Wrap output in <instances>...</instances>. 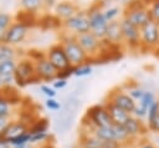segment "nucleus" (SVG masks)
I'll return each instance as SVG.
<instances>
[{
  "mask_svg": "<svg viewBox=\"0 0 159 148\" xmlns=\"http://www.w3.org/2000/svg\"><path fill=\"white\" fill-rule=\"evenodd\" d=\"M109 102H112L114 106L122 108L123 111H125L129 114H133L135 107H137V102L124 91L122 90H113L109 92L108 95V99Z\"/></svg>",
  "mask_w": 159,
  "mask_h": 148,
  "instance_id": "10",
  "label": "nucleus"
},
{
  "mask_svg": "<svg viewBox=\"0 0 159 148\" xmlns=\"http://www.w3.org/2000/svg\"><path fill=\"white\" fill-rule=\"evenodd\" d=\"M104 39H107L108 41H111L113 44L123 45V35H122V29H120V21L119 20H114V21L108 22Z\"/></svg>",
  "mask_w": 159,
  "mask_h": 148,
  "instance_id": "18",
  "label": "nucleus"
},
{
  "mask_svg": "<svg viewBox=\"0 0 159 148\" xmlns=\"http://www.w3.org/2000/svg\"><path fill=\"white\" fill-rule=\"evenodd\" d=\"M14 21L20 22L22 25H25L27 29L34 27L39 24V15L35 12H30V11H25V10H19L16 12V15L14 16Z\"/></svg>",
  "mask_w": 159,
  "mask_h": 148,
  "instance_id": "20",
  "label": "nucleus"
},
{
  "mask_svg": "<svg viewBox=\"0 0 159 148\" xmlns=\"http://www.w3.org/2000/svg\"><path fill=\"white\" fill-rule=\"evenodd\" d=\"M158 101H159V99H158Z\"/></svg>",
  "mask_w": 159,
  "mask_h": 148,
  "instance_id": "53",
  "label": "nucleus"
},
{
  "mask_svg": "<svg viewBox=\"0 0 159 148\" xmlns=\"http://www.w3.org/2000/svg\"><path fill=\"white\" fill-rule=\"evenodd\" d=\"M26 57H29L30 60H32L34 62H36V61H39V60H41V58L46 57V52H43V51H41V50L31 49V50H29V51H27Z\"/></svg>",
  "mask_w": 159,
  "mask_h": 148,
  "instance_id": "36",
  "label": "nucleus"
},
{
  "mask_svg": "<svg viewBox=\"0 0 159 148\" xmlns=\"http://www.w3.org/2000/svg\"><path fill=\"white\" fill-rule=\"evenodd\" d=\"M39 148H56L51 142H46V143H43V144H40V147Z\"/></svg>",
  "mask_w": 159,
  "mask_h": 148,
  "instance_id": "45",
  "label": "nucleus"
},
{
  "mask_svg": "<svg viewBox=\"0 0 159 148\" xmlns=\"http://www.w3.org/2000/svg\"><path fill=\"white\" fill-rule=\"evenodd\" d=\"M50 127V121L46 117L39 116L30 126H29V133H41V132H47Z\"/></svg>",
  "mask_w": 159,
  "mask_h": 148,
  "instance_id": "23",
  "label": "nucleus"
},
{
  "mask_svg": "<svg viewBox=\"0 0 159 148\" xmlns=\"http://www.w3.org/2000/svg\"><path fill=\"white\" fill-rule=\"evenodd\" d=\"M63 30L70 31L73 35H81L89 31V21L86 10H81L72 17L63 21Z\"/></svg>",
  "mask_w": 159,
  "mask_h": 148,
  "instance_id": "6",
  "label": "nucleus"
},
{
  "mask_svg": "<svg viewBox=\"0 0 159 148\" xmlns=\"http://www.w3.org/2000/svg\"><path fill=\"white\" fill-rule=\"evenodd\" d=\"M137 148H158V147H157L154 143L149 142V141H142V142L138 144Z\"/></svg>",
  "mask_w": 159,
  "mask_h": 148,
  "instance_id": "43",
  "label": "nucleus"
},
{
  "mask_svg": "<svg viewBox=\"0 0 159 148\" xmlns=\"http://www.w3.org/2000/svg\"><path fill=\"white\" fill-rule=\"evenodd\" d=\"M142 1H143V2H145V4H147V5L149 6V5H150V4H152V2L154 1V0H142Z\"/></svg>",
  "mask_w": 159,
  "mask_h": 148,
  "instance_id": "49",
  "label": "nucleus"
},
{
  "mask_svg": "<svg viewBox=\"0 0 159 148\" xmlns=\"http://www.w3.org/2000/svg\"><path fill=\"white\" fill-rule=\"evenodd\" d=\"M39 26H41L43 30H56V29H63V21L60 20L55 14H43L39 17Z\"/></svg>",
  "mask_w": 159,
  "mask_h": 148,
  "instance_id": "19",
  "label": "nucleus"
},
{
  "mask_svg": "<svg viewBox=\"0 0 159 148\" xmlns=\"http://www.w3.org/2000/svg\"><path fill=\"white\" fill-rule=\"evenodd\" d=\"M78 11H80V7L73 0H60L53 7V14L62 21L72 17Z\"/></svg>",
  "mask_w": 159,
  "mask_h": 148,
  "instance_id": "14",
  "label": "nucleus"
},
{
  "mask_svg": "<svg viewBox=\"0 0 159 148\" xmlns=\"http://www.w3.org/2000/svg\"><path fill=\"white\" fill-rule=\"evenodd\" d=\"M0 148H11L9 143H5V142H1L0 141Z\"/></svg>",
  "mask_w": 159,
  "mask_h": 148,
  "instance_id": "48",
  "label": "nucleus"
},
{
  "mask_svg": "<svg viewBox=\"0 0 159 148\" xmlns=\"http://www.w3.org/2000/svg\"><path fill=\"white\" fill-rule=\"evenodd\" d=\"M14 22V16L1 11L0 12V34L4 35V32L11 26V24Z\"/></svg>",
  "mask_w": 159,
  "mask_h": 148,
  "instance_id": "29",
  "label": "nucleus"
},
{
  "mask_svg": "<svg viewBox=\"0 0 159 148\" xmlns=\"http://www.w3.org/2000/svg\"><path fill=\"white\" fill-rule=\"evenodd\" d=\"M20 5L22 10L35 14H39V11L43 10L42 0H20Z\"/></svg>",
  "mask_w": 159,
  "mask_h": 148,
  "instance_id": "25",
  "label": "nucleus"
},
{
  "mask_svg": "<svg viewBox=\"0 0 159 148\" xmlns=\"http://www.w3.org/2000/svg\"><path fill=\"white\" fill-rule=\"evenodd\" d=\"M35 71L36 76L41 80V82H52L57 78L58 73V70L46 57L35 62Z\"/></svg>",
  "mask_w": 159,
  "mask_h": 148,
  "instance_id": "11",
  "label": "nucleus"
},
{
  "mask_svg": "<svg viewBox=\"0 0 159 148\" xmlns=\"http://www.w3.org/2000/svg\"><path fill=\"white\" fill-rule=\"evenodd\" d=\"M56 91L57 90H62L67 86V80H62V78H56L55 81H52V85H51Z\"/></svg>",
  "mask_w": 159,
  "mask_h": 148,
  "instance_id": "41",
  "label": "nucleus"
},
{
  "mask_svg": "<svg viewBox=\"0 0 159 148\" xmlns=\"http://www.w3.org/2000/svg\"><path fill=\"white\" fill-rule=\"evenodd\" d=\"M40 91L47 97V98H55L56 97V90L52 87V86H50V85H41L40 86Z\"/></svg>",
  "mask_w": 159,
  "mask_h": 148,
  "instance_id": "39",
  "label": "nucleus"
},
{
  "mask_svg": "<svg viewBox=\"0 0 159 148\" xmlns=\"http://www.w3.org/2000/svg\"><path fill=\"white\" fill-rule=\"evenodd\" d=\"M158 27H159V21H158Z\"/></svg>",
  "mask_w": 159,
  "mask_h": 148,
  "instance_id": "52",
  "label": "nucleus"
},
{
  "mask_svg": "<svg viewBox=\"0 0 159 148\" xmlns=\"http://www.w3.org/2000/svg\"><path fill=\"white\" fill-rule=\"evenodd\" d=\"M119 21H120V29H122V35H123V46H125L127 49L132 51L140 50L142 42H140L139 27L133 25L128 19L123 16Z\"/></svg>",
  "mask_w": 159,
  "mask_h": 148,
  "instance_id": "4",
  "label": "nucleus"
},
{
  "mask_svg": "<svg viewBox=\"0 0 159 148\" xmlns=\"http://www.w3.org/2000/svg\"><path fill=\"white\" fill-rule=\"evenodd\" d=\"M103 141L96 137L94 134H88V136H80V142L78 146L82 148H103Z\"/></svg>",
  "mask_w": 159,
  "mask_h": 148,
  "instance_id": "22",
  "label": "nucleus"
},
{
  "mask_svg": "<svg viewBox=\"0 0 159 148\" xmlns=\"http://www.w3.org/2000/svg\"><path fill=\"white\" fill-rule=\"evenodd\" d=\"M60 42L63 45V49H65V52H66L67 58L70 61V65L80 66V65L86 63L88 61L89 56L77 42L76 35H73V34L70 35V32H68L67 36H62Z\"/></svg>",
  "mask_w": 159,
  "mask_h": 148,
  "instance_id": "3",
  "label": "nucleus"
},
{
  "mask_svg": "<svg viewBox=\"0 0 159 148\" xmlns=\"http://www.w3.org/2000/svg\"><path fill=\"white\" fill-rule=\"evenodd\" d=\"M148 7H149V11H150L152 19L158 22L159 21V0H154Z\"/></svg>",
  "mask_w": 159,
  "mask_h": 148,
  "instance_id": "38",
  "label": "nucleus"
},
{
  "mask_svg": "<svg viewBox=\"0 0 159 148\" xmlns=\"http://www.w3.org/2000/svg\"><path fill=\"white\" fill-rule=\"evenodd\" d=\"M123 127L125 128V131L128 132V134L133 138V139H137V138H140L142 136H145L147 132H148V127L147 124H144L142 122V119L134 117V116H130L127 122L123 124Z\"/></svg>",
  "mask_w": 159,
  "mask_h": 148,
  "instance_id": "16",
  "label": "nucleus"
},
{
  "mask_svg": "<svg viewBox=\"0 0 159 148\" xmlns=\"http://www.w3.org/2000/svg\"><path fill=\"white\" fill-rule=\"evenodd\" d=\"M11 148H34L31 143H27V144H24V146H17V147H11Z\"/></svg>",
  "mask_w": 159,
  "mask_h": 148,
  "instance_id": "47",
  "label": "nucleus"
},
{
  "mask_svg": "<svg viewBox=\"0 0 159 148\" xmlns=\"http://www.w3.org/2000/svg\"><path fill=\"white\" fill-rule=\"evenodd\" d=\"M88 21H89V31L93 32L99 40L104 39L106 30L108 26V21L103 14V6L101 1H96L88 6L86 10Z\"/></svg>",
  "mask_w": 159,
  "mask_h": 148,
  "instance_id": "2",
  "label": "nucleus"
},
{
  "mask_svg": "<svg viewBox=\"0 0 159 148\" xmlns=\"http://www.w3.org/2000/svg\"><path fill=\"white\" fill-rule=\"evenodd\" d=\"M46 58L58 70H63L70 66V61L67 58V55L65 52L63 45L61 42H56L51 45L46 51Z\"/></svg>",
  "mask_w": 159,
  "mask_h": 148,
  "instance_id": "9",
  "label": "nucleus"
},
{
  "mask_svg": "<svg viewBox=\"0 0 159 148\" xmlns=\"http://www.w3.org/2000/svg\"><path fill=\"white\" fill-rule=\"evenodd\" d=\"M17 61L12 60H1L0 61V76H14Z\"/></svg>",
  "mask_w": 159,
  "mask_h": 148,
  "instance_id": "26",
  "label": "nucleus"
},
{
  "mask_svg": "<svg viewBox=\"0 0 159 148\" xmlns=\"http://www.w3.org/2000/svg\"><path fill=\"white\" fill-rule=\"evenodd\" d=\"M139 31H140V42H142L139 51L154 50L159 47V27L157 21L150 20L144 26H142Z\"/></svg>",
  "mask_w": 159,
  "mask_h": 148,
  "instance_id": "5",
  "label": "nucleus"
},
{
  "mask_svg": "<svg viewBox=\"0 0 159 148\" xmlns=\"http://www.w3.org/2000/svg\"><path fill=\"white\" fill-rule=\"evenodd\" d=\"M114 1H116V2H118V4H120L122 6H125V5H127V4H129L132 0H114Z\"/></svg>",
  "mask_w": 159,
  "mask_h": 148,
  "instance_id": "46",
  "label": "nucleus"
},
{
  "mask_svg": "<svg viewBox=\"0 0 159 148\" xmlns=\"http://www.w3.org/2000/svg\"><path fill=\"white\" fill-rule=\"evenodd\" d=\"M31 134V133H30ZM51 134L48 132H41V133H32L30 137V143L31 144H43L47 141H50Z\"/></svg>",
  "mask_w": 159,
  "mask_h": 148,
  "instance_id": "31",
  "label": "nucleus"
},
{
  "mask_svg": "<svg viewBox=\"0 0 159 148\" xmlns=\"http://www.w3.org/2000/svg\"><path fill=\"white\" fill-rule=\"evenodd\" d=\"M9 122H10V118L9 117H0V132L7 126Z\"/></svg>",
  "mask_w": 159,
  "mask_h": 148,
  "instance_id": "44",
  "label": "nucleus"
},
{
  "mask_svg": "<svg viewBox=\"0 0 159 148\" xmlns=\"http://www.w3.org/2000/svg\"><path fill=\"white\" fill-rule=\"evenodd\" d=\"M84 116L92 122V124L96 128H98V127H108V126L113 124V122L111 119V116H109L104 103L91 106L89 108H87Z\"/></svg>",
  "mask_w": 159,
  "mask_h": 148,
  "instance_id": "7",
  "label": "nucleus"
},
{
  "mask_svg": "<svg viewBox=\"0 0 159 148\" xmlns=\"http://www.w3.org/2000/svg\"><path fill=\"white\" fill-rule=\"evenodd\" d=\"M77 42L80 44V46L87 52V55L89 57H93L98 53V49H99V39L91 31L77 35L76 36Z\"/></svg>",
  "mask_w": 159,
  "mask_h": 148,
  "instance_id": "13",
  "label": "nucleus"
},
{
  "mask_svg": "<svg viewBox=\"0 0 159 148\" xmlns=\"http://www.w3.org/2000/svg\"><path fill=\"white\" fill-rule=\"evenodd\" d=\"M0 97H2L4 99H6L11 107L12 106H16V104H20L21 101H22L21 99V96L17 92V90L15 87H12V85L1 87L0 88Z\"/></svg>",
  "mask_w": 159,
  "mask_h": 148,
  "instance_id": "21",
  "label": "nucleus"
},
{
  "mask_svg": "<svg viewBox=\"0 0 159 148\" xmlns=\"http://www.w3.org/2000/svg\"><path fill=\"white\" fill-rule=\"evenodd\" d=\"M0 44H2V35L0 34Z\"/></svg>",
  "mask_w": 159,
  "mask_h": 148,
  "instance_id": "50",
  "label": "nucleus"
},
{
  "mask_svg": "<svg viewBox=\"0 0 159 148\" xmlns=\"http://www.w3.org/2000/svg\"><path fill=\"white\" fill-rule=\"evenodd\" d=\"M104 106H106V108H107V111H108V113H109V116H111V119H112L113 124L123 126V124L127 122V119L132 116V114L127 113L125 111H123L122 108L114 106V104H113L112 102H109V101H106V102H104Z\"/></svg>",
  "mask_w": 159,
  "mask_h": 148,
  "instance_id": "17",
  "label": "nucleus"
},
{
  "mask_svg": "<svg viewBox=\"0 0 159 148\" xmlns=\"http://www.w3.org/2000/svg\"><path fill=\"white\" fill-rule=\"evenodd\" d=\"M17 50L15 49V46L7 45V44H0V61L1 60H12L16 57Z\"/></svg>",
  "mask_w": 159,
  "mask_h": 148,
  "instance_id": "27",
  "label": "nucleus"
},
{
  "mask_svg": "<svg viewBox=\"0 0 159 148\" xmlns=\"http://www.w3.org/2000/svg\"><path fill=\"white\" fill-rule=\"evenodd\" d=\"M45 106H46V108H48L51 111H58L61 108L60 102L57 99H55V98H47L45 101Z\"/></svg>",
  "mask_w": 159,
  "mask_h": 148,
  "instance_id": "40",
  "label": "nucleus"
},
{
  "mask_svg": "<svg viewBox=\"0 0 159 148\" xmlns=\"http://www.w3.org/2000/svg\"><path fill=\"white\" fill-rule=\"evenodd\" d=\"M94 136L98 137L99 139H102L103 142L116 141L113 124L112 126H108V127H98V128H96L94 129Z\"/></svg>",
  "mask_w": 159,
  "mask_h": 148,
  "instance_id": "24",
  "label": "nucleus"
},
{
  "mask_svg": "<svg viewBox=\"0 0 159 148\" xmlns=\"http://www.w3.org/2000/svg\"><path fill=\"white\" fill-rule=\"evenodd\" d=\"M155 101H157V99H155V95H154L152 91H145L144 95H143V97L140 98V101L137 102V104H139L140 107L148 109Z\"/></svg>",
  "mask_w": 159,
  "mask_h": 148,
  "instance_id": "30",
  "label": "nucleus"
},
{
  "mask_svg": "<svg viewBox=\"0 0 159 148\" xmlns=\"http://www.w3.org/2000/svg\"><path fill=\"white\" fill-rule=\"evenodd\" d=\"M94 1H102V0H94Z\"/></svg>",
  "mask_w": 159,
  "mask_h": 148,
  "instance_id": "51",
  "label": "nucleus"
},
{
  "mask_svg": "<svg viewBox=\"0 0 159 148\" xmlns=\"http://www.w3.org/2000/svg\"><path fill=\"white\" fill-rule=\"evenodd\" d=\"M27 34H29V29L25 25L14 21L11 24V26L4 32V35H2V42L4 44H7V45H11V46L21 45L26 40Z\"/></svg>",
  "mask_w": 159,
  "mask_h": 148,
  "instance_id": "8",
  "label": "nucleus"
},
{
  "mask_svg": "<svg viewBox=\"0 0 159 148\" xmlns=\"http://www.w3.org/2000/svg\"><path fill=\"white\" fill-rule=\"evenodd\" d=\"M92 65L91 63H82V65H80V66H76V68H75V76H77V77H86V76H88V75H91L92 73Z\"/></svg>",
  "mask_w": 159,
  "mask_h": 148,
  "instance_id": "33",
  "label": "nucleus"
},
{
  "mask_svg": "<svg viewBox=\"0 0 159 148\" xmlns=\"http://www.w3.org/2000/svg\"><path fill=\"white\" fill-rule=\"evenodd\" d=\"M14 82L20 88L41 82V80L36 76L35 62L32 60L25 56L17 61V65L14 72Z\"/></svg>",
  "mask_w": 159,
  "mask_h": 148,
  "instance_id": "1",
  "label": "nucleus"
},
{
  "mask_svg": "<svg viewBox=\"0 0 159 148\" xmlns=\"http://www.w3.org/2000/svg\"><path fill=\"white\" fill-rule=\"evenodd\" d=\"M123 17L128 19L133 25H135L139 29L144 26L147 22H149L150 20H153L149 7H143V9H137V10H132L128 12H123Z\"/></svg>",
  "mask_w": 159,
  "mask_h": 148,
  "instance_id": "15",
  "label": "nucleus"
},
{
  "mask_svg": "<svg viewBox=\"0 0 159 148\" xmlns=\"http://www.w3.org/2000/svg\"><path fill=\"white\" fill-rule=\"evenodd\" d=\"M30 137H31V134H30L29 132L22 133V134H20V136L12 138V139L9 142V144H10V147H17V146L27 144V143H30Z\"/></svg>",
  "mask_w": 159,
  "mask_h": 148,
  "instance_id": "32",
  "label": "nucleus"
},
{
  "mask_svg": "<svg viewBox=\"0 0 159 148\" xmlns=\"http://www.w3.org/2000/svg\"><path fill=\"white\" fill-rule=\"evenodd\" d=\"M12 113V107L9 104L6 99L0 97V117H11Z\"/></svg>",
  "mask_w": 159,
  "mask_h": 148,
  "instance_id": "34",
  "label": "nucleus"
},
{
  "mask_svg": "<svg viewBox=\"0 0 159 148\" xmlns=\"http://www.w3.org/2000/svg\"><path fill=\"white\" fill-rule=\"evenodd\" d=\"M29 132V126L21 122L20 119H10L7 126L0 132V141L9 143L12 138Z\"/></svg>",
  "mask_w": 159,
  "mask_h": 148,
  "instance_id": "12",
  "label": "nucleus"
},
{
  "mask_svg": "<svg viewBox=\"0 0 159 148\" xmlns=\"http://www.w3.org/2000/svg\"><path fill=\"white\" fill-rule=\"evenodd\" d=\"M144 92H145V90H143V88H140V87H130L128 91H127V93L135 101V102H138V101H140V98L143 97V95H144Z\"/></svg>",
  "mask_w": 159,
  "mask_h": 148,
  "instance_id": "35",
  "label": "nucleus"
},
{
  "mask_svg": "<svg viewBox=\"0 0 159 148\" xmlns=\"http://www.w3.org/2000/svg\"><path fill=\"white\" fill-rule=\"evenodd\" d=\"M75 68H76V66L70 65L68 67H66V68H63V70L58 71V73H57V78L68 80L71 76H75Z\"/></svg>",
  "mask_w": 159,
  "mask_h": 148,
  "instance_id": "37",
  "label": "nucleus"
},
{
  "mask_svg": "<svg viewBox=\"0 0 159 148\" xmlns=\"http://www.w3.org/2000/svg\"><path fill=\"white\" fill-rule=\"evenodd\" d=\"M103 14H104L107 21L111 22V21L118 20V17H119L120 15H123V7L116 6V5H111L109 7H107V9L103 10Z\"/></svg>",
  "mask_w": 159,
  "mask_h": 148,
  "instance_id": "28",
  "label": "nucleus"
},
{
  "mask_svg": "<svg viewBox=\"0 0 159 148\" xmlns=\"http://www.w3.org/2000/svg\"><path fill=\"white\" fill-rule=\"evenodd\" d=\"M60 0H42V4H43V10L47 11V10H53V7L56 6V4Z\"/></svg>",
  "mask_w": 159,
  "mask_h": 148,
  "instance_id": "42",
  "label": "nucleus"
}]
</instances>
